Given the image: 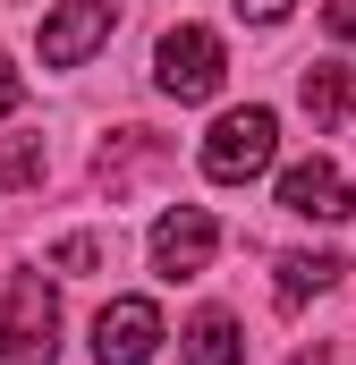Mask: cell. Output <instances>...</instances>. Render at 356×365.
I'll return each mask as SVG.
<instances>
[{"label":"cell","mask_w":356,"mask_h":365,"mask_svg":"<svg viewBox=\"0 0 356 365\" xmlns=\"http://www.w3.org/2000/svg\"><path fill=\"white\" fill-rule=\"evenodd\" d=\"M60 349V297L43 272H17L0 289V365H51Z\"/></svg>","instance_id":"1"},{"label":"cell","mask_w":356,"mask_h":365,"mask_svg":"<svg viewBox=\"0 0 356 365\" xmlns=\"http://www.w3.org/2000/svg\"><path fill=\"white\" fill-rule=\"evenodd\" d=\"M271 153H280V119H271L263 102H246V110H229L204 136V179L238 187V179H255V170H271Z\"/></svg>","instance_id":"2"},{"label":"cell","mask_w":356,"mask_h":365,"mask_svg":"<svg viewBox=\"0 0 356 365\" xmlns=\"http://www.w3.org/2000/svg\"><path fill=\"white\" fill-rule=\"evenodd\" d=\"M221 34L212 26H170L162 34V51H153V86L170 93V102H204V93H221Z\"/></svg>","instance_id":"3"},{"label":"cell","mask_w":356,"mask_h":365,"mask_svg":"<svg viewBox=\"0 0 356 365\" xmlns=\"http://www.w3.org/2000/svg\"><path fill=\"white\" fill-rule=\"evenodd\" d=\"M162 349V306L153 297H110L93 314V365H153Z\"/></svg>","instance_id":"4"},{"label":"cell","mask_w":356,"mask_h":365,"mask_svg":"<svg viewBox=\"0 0 356 365\" xmlns=\"http://www.w3.org/2000/svg\"><path fill=\"white\" fill-rule=\"evenodd\" d=\"M110 26H119V0H60V9L43 17V68L93 60V51L110 43Z\"/></svg>","instance_id":"5"},{"label":"cell","mask_w":356,"mask_h":365,"mask_svg":"<svg viewBox=\"0 0 356 365\" xmlns=\"http://www.w3.org/2000/svg\"><path fill=\"white\" fill-rule=\"evenodd\" d=\"M212 247H221V221H212L204 204H178V212L153 221V272L162 280H195L212 264Z\"/></svg>","instance_id":"6"},{"label":"cell","mask_w":356,"mask_h":365,"mask_svg":"<svg viewBox=\"0 0 356 365\" xmlns=\"http://www.w3.org/2000/svg\"><path fill=\"white\" fill-rule=\"evenodd\" d=\"M280 212H297V221H348L356 212V187L340 179V162H297V170H280Z\"/></svg>","instance_id":"7"},{"label":"cell","mask_w":356,"mask_h":365,"mask_svg":"<svg viewBox=\"0 0 356 365\" xmlns=\"http://www.w3.org/2000/svg\"><path fill=\"white\" fill-rule=\"evenodd\" d=\"M178 365H246V331H238V314L204 306V314L178 331Z\"/></svg>","instance_id":"8"},{"label":"cell","mask_w":356,"mask_h":365,"mask_svg":"<svg viewBox=\"0 0 356 365\" xmlns=\"http://www.w3.org/2000/svg\"><path fill=\"white\" fill-rule=\"evenodd\" d=\"M297 102H305V119L314 128H340L356 110V68H340V60H314L305 77H297Z\"/></svg>","instance_id":"9"},{"label":"cell","mask_w":356,"mask_h":365,"mask_svg":"<svg viewBox=\"0 0 356 365\" xmlns=\"http://www.w3.org/2000/svg\"><path fill=\"white\" fill-rule=\"evenodd\" d=\"M340 272H348L340 255H305V247H297V255H280V306H305V297H323Z\"/></svg>","instance_id":"10"},{"label":"cell","mask_w":356,"mask_h":365,"mask_svg":"<svg viewBox=\"0 0 356 365\" xmlns=\"http://www.w3.org/2000/svg\"><path fill=\"white\" fill-rule=\"evenodd\" d=\"M43 170H51L43 136H9L0 145V187H43Z\"/></svg>","instance_id":"11"},{"label":"cell","mask_w":356,"mask_h":365,"mask_svg":"<svg viewBox=\"0 0 356 365\" xmlns=\"http://www.w3.org/2000/svg\"><path fill=\"white\" fill-rule=\"evenodd\" d=\"M102 264V238H60L51 247V272H93Z\"/></svg>","instance_id":"12"},{"label":"cell","mask_w":356,"mask_h":365,"mask_svg":"<svg viewBox=\"0 0 356 365\" xmlns=\"http://www.w3.org/2000/svg\"><path fill=\"white\" fill-rule=\"evenodd\" d=\"M323 26H331L340 43H356V0H323Z\"/></svg>","instance_id":"13"},{"label":"cell","mask_w":356,"mask_h":365,"mask_svg":"<svg viewBox=\"0 0 356 365\" xmlns=\"http://www.w3.org/2000/svg\"><path fill=\"white\" fill-rule=\"evenodd\" d=\"M17 102H26V77H17V68H9V51H0V119H9Z\"/></svg>","instance_id":"14"},{"label":"cell","mask_w":356,"mask_h":365,"mask_svg":"<svg viewBox=\"0 0 356 365\" xmlns=\"http://www.w3.org/2000/svg\"><path fill=\"white\" fill-rule=\"evenodd\" d=\"M229 9H238V17H255V26H280V17H288V0H229Z\"/></svg>","instance_id":"15"},{"label":"cell","mask_w":356,"mask_h":365,"mask_svg":"<svg viewBox=\"0 0 356 365\" xmlns=\"http://www.w3.org/2000/svg\"><path fill=\"white\" fill-rule=\"evenodd\" d=\"M288 365H331V357H323V349H305V357H288Z\"/></svg>","instance_id":"16"}]
</instances>
